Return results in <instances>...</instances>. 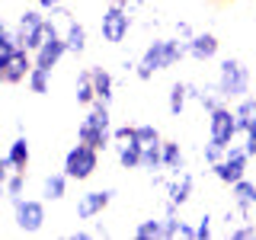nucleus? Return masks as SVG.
Segmentation results:
<instances>
[{"instance_id":"obj_1","label":"nucleus","mask_w":256,"mask_h":240,"mask_svg":"<svg viewBox=\"0 0 256 240\" xmlns=\"http://www.w3.org/2000/svg\"><path fill=\"white\" fill-rule=\"evenodd\" d=\"M189 54H186V38L173 36H157L144 45V52L138 54V68H134V77L141 84H150L154 74H164V70H173L176 64H182Z\"/></svg>"},{"instance_id":"obj_2","label":"nucleus","mask_w":256,"mask_h":240,"mask_svg":"<svg viewBox=\"0 0 256 240\" xmlns=\"http://www.w3.org/2000/svg\"><path fill=\"white\" fill-rule=\"evenodd\" d=\"M112 128H116L112 125V106L102 102V100H96L77 125V141H84V144H90V148H96L100 154H106L112 148Z\"/></svg>"},{"instance_id":"obj_3","label":"nucleus","mask_w":256,"mask_h":240,"mask_svg":"<svg viewBox=\"0 0 256 240\" xmlns=\"http://www.w3.org/2000/svg\"><path fill=\"white\" fill-rule=\"evenodd\" d=\"M214 86L224 96V102H237L253 90V70L246 68L240 58H221L218 74H214Z\"/></svg>"},{"instance_id":"obj_4","label":"nucleus","mask_w":256,"mask_h":240,"mask_svg":"<svg viewBox=\"0 0 256 240\" xmlns=\"http://www.w3.org/2000/svg\"><path fill=\"white\" fill-rule=\"evenodd\" d=\"M61 170L68 173L70 182H86L100 170V150L90 148V144H84V141H77L74 148H68V154L61 160Z\"/></svg>"},{"instance_id":"obj_5","label":"nucleus","mask_w":256,"mask_h":240,"mask_svg":"<svg viewBox=\"0 0 256 240\" xmlns=\"http://www.w3.org/2000/svg\"><path fill=\"white\" fill-rule=\"evenodd\" d=\"M13 208V224L20 234H42L45 224H48V208H45V198H13L10 202Z\"/></svg>"},{"instance_id":"obj_6","label":"nucleus","mask_w":256,"mask_h":240,"mask_svg":"<svg viewBox=\"0 0 256 240\" xmlns=\"http://www.w3.org/2000/svg\"><path fill=\"white\" fill-rule=\"evenodd\" d=\"M250 160H253V157L246 154L244 144H230L218 164L208 166V173H212L214 180L221 182V186H234L237 180H244V176H246V170H250Z\"/></svg>"},{"instance_id":"obj_7","label":"nucleus","mask_w":256,"mask_h":240,"mask_svg":"<svg viewBox=\"0 0 256 240\" xmlns=\"http://www.w3.org/2000/svg\"><path fill=\"white\" fill-rule=\"evenodd\" d=\"M134 29V13H128L125 6H118L116 0H109L106 10L100 16V36L109 45H125L128 32Z\"/></svg>"},{"instance_id":"obj_8","label":"nucleus","mask_w":256,"mask_h":240,"mask_svg":"<svg viewBox=\"0 0 256 240\" xmlns=\"http://www.w3.org/2000/svg\"><path fill=\"white\" fill-rule=\"evenodd\" d=\"M45 26H48V13L38 10V6H32V10H22L20 16H16V36H20L22 48L36 52V48L45 42Z\"/></svg>"},{"instance_id":"obj_9","label":"nucleus","mask_w":256,"mask_h":240,"mask_svg":"<svg viewBox=\"0 0 256 240\" xmlns=\"http://www.w3.org/2000/svg\"><path fill=\"white\" fill-rule=\"evenodd\" d=\"M208 138H214L218 144H224V148H230L240 132H237V116H234V106L230 102H221L218 109L208 112Z\"/></svg>"},{"instance_id":"obj_10","label":"nucleus","mask_w":256,"mask_h":240,"mask_svg":"<svg viewBox=\"0 0 256 240\" xmlns=\"http://www.w3.org/2000/svg\"><path fill=\"white\" fill-rule=\"evenodd\" d=\"M116 196L118 192L106 186V189H86V192H80L77 196V205H74V218L77 221H93V218H100L106 208L116 202Z\"/></svg>"},{"instance_id":"obj_11","label":"nucleus","mask_w":256,"mask_h":240,"mask_svg":"<svg viewBox=\"0 0 256 240\" xmlns=\"http://www.w3.org/2000/svg\"><path fill=\"white\" fill-rule=\"evenodd\" d=\"M186 54L198 64H208V61H218L221 54V38L214 32H196L192 38H186Z\"/></svg>"},{"instance_id":"obj_12","label":"nucleus","mask_w":256,"mask_h":240,"mask_svg":"<svg viewBox=\"0 0 256 240\" xmlns=\"http://www.w3.org/2000/svg\"><path fill=\"white\" fill-rule=\"evenodd\" d=\"M36 68V61H32V52L29 48H20V52L13 54L10 61L0 68V84H6V86H20V84H26V77H29V70Z\"/></svg>"},{"instance_id":"obj_13","label":"nucleus","mask_w":256,"mask_h":240,"mask_svg":"<svg viewBox=\"0 0 256 240\" xmlns=\"http://www.w3.org/2000/svg\"><path fill=\"white\" fill-rule=\"evenodd\" d=\"M196 173L192 170H182L180 176H170L166 180V186H164V192H166V202H173L176 208H182V205H189L192 202V196H196Z\"/></svg>"},{"instance_id":"obj_14","label":"nucleus","mask_w":256,"mask_h":240,"mask_svg":"<svg viewBox=\"0 0 256 240\" xmlns=\"http://www.w3.org/2000/svg\"><path fill=\"white\" fill-rule=\"evenodd\" d=\"M230 189V205L240 208V214H244L246 221H253V208H256V182L250 176H244V180H237Z\"/></svg>"},{"instance_id":"obj_15","label":"nucleus","mask_w":256,"mask_h":240,"mask_svg":"<svg viewBox=\"0 0 256 240\" xmlns=\"http://www.w3.org/2000/svg\"><path fill=\"white\" fill-rule=\"evenodd\" d=\"M160 157H164V170L170 176H180L182 170H189V160H186V150L176 138H164L160 144Z\"/></svg>"},{"instance_id":"obj_16","label":"nucleus","mask_w":256,"mask_h":240,"mask_svg":"<svg viewBox=\"0 0 256 240\" xmlns=\"http://www.w3.org/2000/svg\"><path fill=\"white\" fill-rule=\"evenodd\" d=\"M90 77H93V90H96V100L102 102H116V77H112L109 68H102V64H90Z\"/></svg>"},{"instance_id":"obj_17","label":"nucleus","mask_w":256,"mask_h":240,"mask_svg":"<svg viewBox=\"0 0 256 240\" xmlns=\"http://www.w3.org/2000/svg\"><path fill=\"white\" fill-rule=\"evenodd\" d=\"M112 150H116V160H118V166L128 173V170H141V144L134 141V134L128 141H112Z\"/></svg>"},{"instance_id":"obj_18","label":"nucleus","mask_w":256,"mask_h":240,"mask_svg":"<svg viewBox=\"0 0 256 240\" xmlns=\"http://www.w3.org/2000/svg\"><path fill=\"white\" fill-rule=\"evenodd\" d=\"M189 102H198L202 112L208 116L212 109H218L221 102H224V96L218 93V86H214V84H192V80H189Z\"/></svg>"},{"instance_id":"obj_19","label":"nucleus","mask_w":256,"mask_h":240,"mask_svg":"<svg viewBox=\"0 0 256 240\" xmlns=\"http://www.w3.org/2000/svg\"><path fill=\"white\" fill-rule=\"evenodd\" d=\"M64 42H68V54L80 58L86 52V45H90V32H86V26L80 20H68L64 22Z\"/></svg>"},{"instance_id":"obj_20","label":"nucleus","mask_w":256,"mask_h":240,"mask_svg":"<svg viewBox=\"0 0 256 240\" xmlns=\"http://www.w3.org/2000/svg\"><path fill=\"white\" fill-rule=\"evenodd\" d=\"M6 160H10V166L13 170H20V173H26L29 170V164H32V148H29V138L26 134H16V138L6 144Z\"/></svg>"},{"instance_id":"obj_21","label":"nucleus","mask_w":256,"mask_h":240,"mask_svg":"<svg viewBox=\"0 0 256 240\" xmlns=\"http://www.w3.org/2000/svg\"><path fill=\"white\" fill-rule=\"evenodd\" d=\"M186 106H189V80H173L170 93H166V112H170V118H182Z\"/></svg>"},{"instance_id":"obj_22","label":"nucleus","mask_w":256,"mask_h":240,"mask_svg":"<svg viewBox=\"0 0 256 240\" xmlns=\"http://www.w3.org/2000/svg\"><path fill=\"white\" fill-rule=\"evenodd\" d=\"M68 186H70V180H68L64 170L48 173L42 180V198H45V202H61V198L68 196Z\"/></svg>"},{"instance_id":"obj_23","label":"nucleus","mask_w":256,"mask_h":240,"mask_svg":"<svg viewBox=\"0 0 256 240\" xmlns=\"http://www.w3.org/2000/svg\"><path fill=\"white\" fill-rule=\"evenodd\" d=\"M234 116H237V132H240V138H244L250 128H256V96H253V93L234 102Z\"/></svg>"},{"instance_id":"obj_24","label":"nucleus","mask_w":256,"mask_h":240,"mask_svg":"<svg viewBox=\"0 0 256 240\" xmlns=\"http://www.w3.org/2000/svg\"><path fill=\"white\" fill-rule=\"evenodd\" d=\"M20 48H22V42H20V36H16V22H4V20H0V68L13 58Z\"/></svg>"},{"instance_id":"obj_25","label":"nucleus","mask_w":256,"mask_h":240,"mask_svg":"<svg viewBox=\"0 0 256 240\" xmlns=\"http://www.w3.org/2000/svg\"><path fill=\"white\" fill-rule=\"evenodd\" d=\"M74 100L77 106L90 109L96 102V90H93V77H90V68H80L77 70V80H74Z\"/></svg>"},{"instance_id":"obj_26","label":"nucleus","mask_w":256,"mask_h":240,"mask_svg":"<svg viewBox=\"0 0 256 240\" xmlns=\"http://www.w3.org/2000/svg\"><path fill=\"white\" fill-rule=\"evenodd\" d=\"M134 240H164V218H141L132 228Z\"/></svg>"},{"instance_id":"obj_27","label":"nucleus","mask_w":256,"mask_h":240,"mask_svg":"<svg viewBox=\"0 0 256 240\" xmlns=\"http://www.w3.org/2000/svg\"><path fill=\"white\" fill-rule=\"evenodd\" d=\"M26 86H29V93H36V96H48L52 93V70L32 68L29 77H26Z\"/></svg>"},{"instance_id":"obj_28","label":"nucleus","mask_w":256,"mask_h":240,"mask_svg":"<svg viewBox=\"0 0 256 240\" xmlns=\"http://www.w3.org/2000/svg\"><path fill=\"white\" fill-rule=\"evenodd\" d=\"M164 144V141H160ZM160 144H150V148H144L141 150V173H148V176H154L164 170V157H160Z\"/></svg>"},{"instance_id":"obj_29","label":"nucleus","mask_w":256,"mask_h":240,"mask_svg":"<svg viewBox=\"0 0 256 240\" xmlns=\"http://www.w3.org/2000/svg\"><path fill=\"white\" fill-rule=\"evenodd\" d=\"M134 141H138L141 148H150V144H160V141H164V134H160V128H157V125H150V122H138V125H134Z\"/></svg>"},{"instance_id":"obj_30","label":"nucleus","mask_w":256,"mask_h":240,"mask_svg":"<svg viewBox=\"0 0 256 240\" xmlns=\"http://www.w3.org/2000/svg\"><path fill=\"white\" fill-rule=\"evenodd\" d=\"M4 189H6V202H13V198L26 196V173L13 170V173H10V180L4 182Z\"/></svg>"},{"instance_id":"obj_31","label":"nucleus","mask_w":256,"mask_h":240,"mask_svg":"<svg viewBox=\"0 0 256 240\" xmlns=\"http://www.w3.org/2000/svg\"><path fill=\"white\" fill-rule=\"evenodd\" d=\"M224 144H218L214 138H205V144H202V150H198V154H202V164L205 166H212V164H218V160L224 157Z\"/></svg>"},{"instance_id":"obj_32","label":"nucleus","mask_w":256,"mask_h":240,"mask_svg":"<svg viewBox=\"0 0 256 240\" xmlns=\"http://www.w3.org/2000/svg\"><path fill=\"white\" fill-rule=\"evenodd\" d=\"M224 237H230V240H256V224H253V221H240V224H234V228H230Z\"/></svg>"},{"instance_id":"obj_33","label":"nucleus","mask_w":256,"mask_h":240,"mask_svg":"<svg viewBox=\"0 0 256 240\" xmlns=\"http://www.w3.org/2000/svg\"><path fill=\"white\" fill-rule=\"evenodd\" d=\"M180 212H164V240H176L180 237Z\"/></svg>"},{"instance_id":"obj_34","label":"nucleus","mask_w":256,"mask_h":240,"mask_svg":"<svg viewBox=\"0 0 256 240\" xmlns=\"http://www.w3.org/2000/svg\"><path fill=\"white\" fill-rule=\"evenodd\" d=\"M208 237H214V214H198V221H196V240H208Z\"/></svg>"},{"instance_id":"obj_35","label":"nucleus","mask_w":256,"mask_h":240,"mask_svg":"<svg viewBox=\"0 0 256 240\" xmlns=\"http://www.w3.org/2000/svg\"><path fill=\"white\" fill-rule=\"evenodd\" d=\"M173 32H176L180 38H192V36H196L192 22H186V20H176V22H173Z\"/></svg>"},{"instance_id":"obj_36","label":"nucleus","mask_w":256,"mask_h":240,"mask_svg":"<svg viewBox=\"0 0 256 240\" xmlns=\"http://www.w3.org/2000/svg\"><path fill=\"white\" fill-rule=\"evenodd\" d=\"M118 6H125L128 13H138V10H144V6H148V0H116Z\"/></svg>"},{"instance_id":"obj_37","label":"nucleus","mask_w":256,"mask_h":240,"mask_svg":"<svg viewBox=\"0 0 256 240\" xmlns=\"http://www.w3.org/2000/svg\"><path fill=\"white\" fill-rule=\"evenodd\" d=\"M244 148H246L250 157H256V128H250V132L244 134Z\"/></svg>"},{"instance_id":"obj_38","label":"nucleus","mask_w":256,"mask_h":240,"mask_svg":"<svg viewBox=\"0 0 256 240\" xmlns=\"http://www.w3.org/2000/svg\"><path fill=\"white\" fill-rule=\"evenodd\" d=\"M10 173H13V166H10V160H6V154H0V186H4L6 180H10Z\"/></svg>"},{"instance_id":"obj_39","label":"nucleus","mask_w":256,"mask_h":240,"mask_svg":"<svg viewBox=\"0 0 256 240\" xmlns=\"http://www.w3.org/2000/svg\"><path fill=\"white\" fill-rule=\"evenodd\" d=\"M68 237H70V240H90V237H93V228H74Z\"/></svg>"},{"instance_id":"obj_40","label":"nucleus","mask_w":256,"mask_h":240,"mask_svg":"<svg viewBox=\"0 0 256 240\" xmlns=\"http://www.w3.org/2000/svg\"><path fill=\"white\" fill-rule=\"evenodd\" d=\"M118 68H122V74L128 77V74H134V68H138V58H132V54H128V58H122V64H118Z\"/></svg>"},{"instance_id":"obj_41","label":"nucleus","mask_w":256,"mask_h":240,"mask_svg":"<svg viewBox=\"0 0 256 240\" xmlns=\"http://www.w3.org/2000/svg\"><path fill=\"white\" fill-rule=\"evenodd\" d=\"M180 237H186V240H196V224L182 221V224H180Z\"/></svg>"},{"instance_id":"obj_42","label":"nucleus","mask_w":256,"mask_h":240,"mask_svg":"<svg viewBox=\"0 0 256 240\" xmlns=\"http://www.w3.org/2000/svg\"><path fill=\"white\" fill-rule=\"evenodd\" d=\"M61 4H64V0H36V6H38V10H45V13H52L54 6H61Z\"/></svg>"},{"instance_id":"obj_43","label":"nucleus","mask_w":256,"mask_h":240,"mask_svg":"<svg viewBox=\"0 0 256 240\" xmlns=\"http://www.w3.org/2000/svg\"><path fill=\"white\" fill-rule=\"evenodd\" d=\"M93 237H112V230L106 224H93Z\"/></svg>"},{"instance_id":"obj_44","label":"nucleus","mask_w":256,"mask_h":240,"mask_svg":"<svg viewBox=\"0 0 256 240\" xmlns=\"http://www.w3.org/2000/svg\"><path fill=\"white\" fill-rule=\"evenodd\" d=\"M253 224H256V221H253Z\"/></svg>"}]
</instances>
